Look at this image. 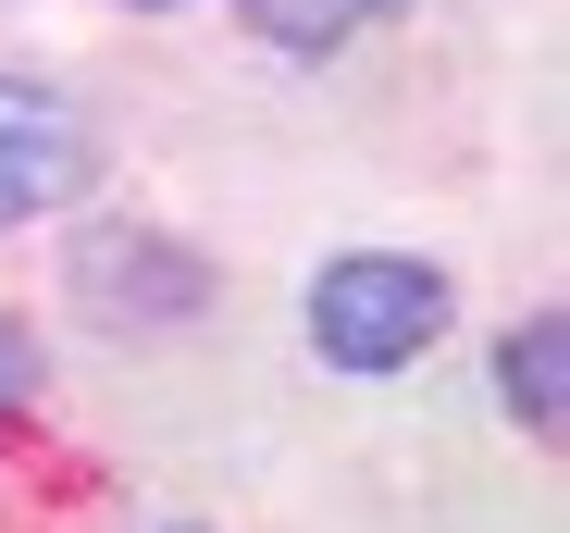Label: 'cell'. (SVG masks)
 Instances as JSON below:
<instances>
[{"instance_id": "6da1fadb", "label": "cell", "mask_w": 570, "mask_h": 533, "mask_svg": "<svg viewBox=\"0 0 570 533\" xmlns=\"http://www.w3.org/2000/svg\"><path fill=\"white\" fill-rule=\"evenodd\" d=\"M434 335H446V274H434V260H397V248L323 260V286H311V347H323L335 373H397V361H422Z\"/></svg>"}, {"instance_id": "7a4b0ae2", "label": "cell", "mask_w": 570, "mask_h": 533, "mask_svg": "<svg viewBox=\"0 0 570 533\" xmlns=\"http://www.w3.org/2000/svg\"><path fill=\"white\" fill-rule=\"evenodd\" d=\"M75 187H87V125H75V100L38 87V75H0V224H26V211H50V199H75Z\"/></svg>"}, {"instance_id": "3957f363", "label": "cell", "mask_w": 570, "mask_h": 533, "mask_svg": "<svg viewBox=\"0 0 570 533\" xmlns=\"http://www.w3.org/2000/svg\"><path fill=\"white\" fill-rule=\"evenodd\" d=\"M497 385H509V409H521L533 434H558V409H570V323H558V310H533V323L497 347Z\"/></svg>"}, {"instance_id": "277c9868", "label": "cell", "mask_w": 570, "mask_h": 533, "mask_svg": "<svg viewBox=\"0 0 570 533\" xmlns=\"http://www.w3.org/2000/svg\"><path fill=\"white\" fill-rule=\"evenodd\" d=\"M372 13H397V0H248V26H261L273 50H335V38H360Z\"/></svg>"}, {"instance_id": "5b68a950", "label": "cell", "mask_w": 570, "mask_h": 533, "mask_svg": "<svg viewBox=\"0 0 570 533\" xmlns=\"http://www.w3.org/2000/svg\"><path fill=\"white\" fill-rule=\"evenodd\" d=\"M26 385H38V335L0 310V409H26Z\"/></svg>"}, {"instance_id": "8992f818", "label": "cell", "mask_w": 570, "mask_h": 533, "mask_svg": "<svg viewBox=\"0 0 570 533\" xmlns=\"http://www.w3.org/2000/svg\"><path fill=\"white\" fill-rule=\"evenodd\" d=\"M137 13H161V0H137Z\"/></svg>"}, {"instance_id": "52a82bcc", "label": "cell", "mask_w": 570, "mask_h": 533, "mask_svg": "<svg viewBox=\"0 0 570 533\" xmlns=\"http://www.w3.org/2000/svg\"><path fill=\"white\" fill-rule=\"evenodd\" d=\"M174 533H199V521H174Z\"/></svg>"}]
</instances>
